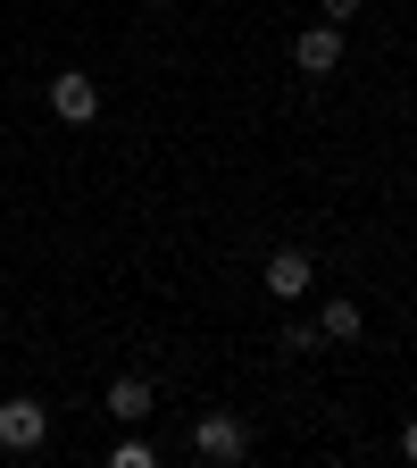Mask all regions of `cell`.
<instances>
[{"label": "cell", "mask_w": 417, "mask_h": 468, "mask_svg": "<svg viewBox=\"0 0 417 468\" xmlns=\"http://www.w3.org/2000/svg\"><path fill=\"white\" fill-rule=\"evenodd\" d=\"M42 435H50V410L34 393H9V401H0V452H42Z\"/></svg>", "instance_id": "cell-1"}, {"label": "cell", "mask_w": 417, "mask_h": 468, "mask_svg": "<svg viewBox=\"0 0 417 468\" xmlns=\"http://www.w3.org/2000/svg\"><path fill=\"white\" fill-rule=\"evenodd\" d=\"M50 117H58V126H92V117H100V84L84 68H58L50 76Z\"/></svg>", "instance_id": "cell-2"}, {"label": "cell", "mask_w": 417, "mask_h": 468, "mask_svg": "<svg viewBox=\"0 0 417 468\" xmlns=\"http://www.w3.org/2000/svg\"><path fill=\"white\" fill-rule=\"evenodd\" d=\"M259 284L276 292V302H301V292L318 284V260H309L301 243H284V251H267V268H259Z\"/></svg>", "instance_id": "cell-3"}, {"label": "cell", "mask_w": 417, "mask_h": 468, "mask_svg": "<svg viewBox=\"0 0 417 468\" xmlns=\"http://www.w3.org/2000/svg\"><path fill=\"white\" fill-rule=\"evenodd\" d=\"M292 68H301V76H334L342 68V26H301V34H292Z\"/></svg>", "instance_id": "cell-4"}, {"label": "cell", "mask_w": 417, "mask_h": 468, "mask_svg": "<svg viewBox=\"0 0 417 468\" xmlns=\"http://www.w3.org/2000/svg\"><path fill=\"white\" fill-rule=\"evenodd\" d=\"M193 452H201L209 468H234V460L251 452V435H243V419H225V410H217V419H201V427H193Z\"/></svg>", "instance_id": "cell-5"}, {"label": "cell", "mask_w": 417, "mask_h": 468, "mask_svg": "<svg viewBox=\"0 0 417 468\" xmlns=\"http://www.w3.org/2000/svg\"><path fill=\"white\" fill-rule=\"evenodd\" d=\"M109 410H117V427L151 419V377H109Z\"/></svg>", "instance_id": "cell-6"}, {"label": "cell", "mask_w": 417, "mask_h": 468, "mask_svg": "<svg viewBox=\"0 0 417 468\" xmlns=\"http://www.w3.org/2000/svg\"><path fill=\"white\" fill-rule=\"evenodd\" d=\"M318 335H326V343H360V335H368L360 302H326V310H318Z\"/></svg>", "instance_id": "cell-7"}, {"label": "cell", "mask_w": 417, "mask_h": 468, "mask_svg": "<svg viewBox=\"0 0 417 468\" xmlns=\"http://www.w3.org/2000/svg\"><path fill=\"white\" fill-rule=\"evenodd\" d=\"M276 343H284V351H318V343H326V335H318V326H309V318H292V326H284V335H276Z\"/></svg>", "instance_id": "cell-8"}, {"label": "cell", "mask_w": 417, "mask_h": 468, "mask_svg": "<svg viewBox=\"0 0 417 468\" xmlns=\"http://www.w3.org/2000/svg\"><path fill=\"white\" fill-rule=\"evenodd\" d=\"M360 9H368V0H318V17H326V26H350Z\"/></svg>", "instance_id": "cell-9"}, {"label": "cell", "mask_w": 417, "mask_h": 468, "mask_svg": "<svg viewBox=\"0 0 417 468\" xmlns=\"http://www.w3.org/2000/svg\"><path fill=\"white\" fill-rule=\"evenodd\" d=\"M401 460H417V427H409V435H401Z\"/></svg>", "instance_id": "cell-10"}]
</instances>
